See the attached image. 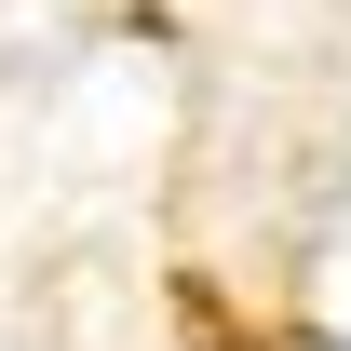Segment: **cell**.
<instances>
[{
	"label": "cell",
	"mask_w": 351,
	"mask_h": 351,
	"mask_svg": "<svg viewBox=\"0 0 351 351\" xmlns=\"http://www.w3.org/2000/svg\"><path fill=\"white\" fill-rule=\"evenodd\" d=\"M338 351H351V338H338Z\"/></svg>",
	"instance_id": "1"
}]
</instances>
